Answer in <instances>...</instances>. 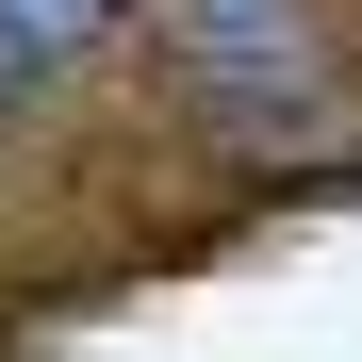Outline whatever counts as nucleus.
<instances>
[{"label": "nucleus", "instance_id": "nucleus-1", "mask_svg": "<svg viewBox=\"0 0 362 362\" xmlns=\"http://www.w3.org/2000/svg\"><path fill=\"white\" fill-rule=\"evenodd\" d=\"M0 17H17V49H33V66H49V49H83V33L115 17V0H0Z\"/></svg>", "mask_w": 362, "mask_h": 362}, {"label": "nucleus", "instance_id": "nucleus-2", "mask_svg": "<svg viewBox=\"0 0 362 362\" xmlns=\"http://www.w3.org/2000/svg\"><path fill=\"white\" fill-rule=\"evenodd\" d=\"M198 17H214V33H230V49H247V33H264V0H198Z\"/></svg>", "mask_w": 362, "mask_h": 362}, {"label": "nucleus", "instance_id": "nucleus-3", "mask_svg": "<svg viewBox=\"0 0 362 362\" xmlns=\"http://www.w3.org/2000/svg\"><path fill=\"white\" fill-rule=\"evenodd\" d=\"M17 66H33V49H17V17H0V83H17Z\"/></svg>", "mask_w": 362, "mask_h": 362}]
</instances>
